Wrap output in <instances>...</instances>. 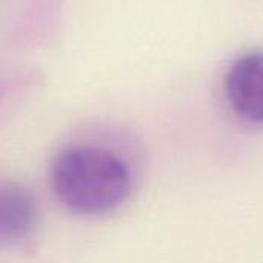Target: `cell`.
I'll return each mask as SVG.
<instances>
[{"label": "cell", "instance_id": "cell-3", "mask_svg": "<svg viewBox=\"0 0 263 263\" xmlns=\"http://www.w3.org/2000/svg\"><path fill=\"white\" fill-rule=\"evenodd\" d=\"M39 222V202L34 193L18 182H0V245L28 237Z\"/></svg>", "mask_w": 263, "mask_h": 263}, {"label": "cell", "instance_id": "cell-1", "mask_svg": "<svg viewBox=\"0 0 263 263\" xmlns=\"http://www.w3.org/2000/svg\"><path fill=\"white\" fill-rule=\"evenodd\" d=\"M55 197L80 216H103L119 210L131 194L133 174L116 153L100 146H71L51 165Z\"/></svg>", "mask_w": 263, "mask_h": 263}, {"label": "cell", "instance_id": "cell-2", "mask_svg": "<svg viewBox=\"0 0 263 263\" xmlns=\"http://www.w3.org/2000/svg\"><path fill=\"white\" fill-rule=\"evenodd\" d=\"M225 94L240 119L263 125V51L243 54L231 63L225 76Z\"/></svg>", "mask_w": 263, "mask_h": 263}]
</instances>
